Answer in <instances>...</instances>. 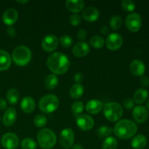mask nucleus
Returning a JSON list of instances; mask_svg holds the SVG:
<instances>
[{
	"label": "nucleus",
	"mask_w": 149,
	"mask_h": 149,
	"mask_svg": "<svg viewBox=\"0 0 149 149\" xmlns=\"http://www.w3.org/2000/svg\"><path fill=\"white\" fill-rule=\"evenodd\" d=\"M124 106H125V109H128V110H130L132 108H134V106H135V103H134L133 100L130 98H127L124 101L123 103Z\"/></svg>",
	"instance_id": "4c0bfd02"
},
{
	"label": "nucleus",
	"mask_w": 149,
	"mask_h": 149,
	"mask_svg": "<svg viewBox=\"0 0 149 149\" xmlns=\"http://www.w3.org/2000/svg\"><path fill=\"white\" fill-rule=\"evenodd\" d=\"M100 13L98 10L94 7H87L84 10L82 16L85 20L88 22H94L98 19Z\"/></svg>",
	"instance_id": "6ab92c4d"
},
{
	"label": "nucleus",
	"mask_w": 149,
	"mask_h": 149,
	"mask_svg": "<svg viewBox=\"0 0 149 149\" xmlns=\"http://www.w3.org/2000/svg\"><path fill=\"white\" fill-rule=\"evenodd\" d=\"M121 5L123 10L127 12H132L135 9V4L132 0H123L121 2Z\"/></svg>",
	"instance_id": "f704fd0d"
},
{
	"label": "nucleus",
	"mask_w": 149,
	"mask_h": 149,
	"mask_svg": "<svg viewBox=\"0 0 149 149\" xmlns=\"http://www.w3.org/2000/svg\"><path fill=\"white\" fill-rule=\"evenodd\" d=\"M60 44L62 47L65 48H68L70 47L73 44V39L71 37L68 35H63V36H61L60 38Z\"/></svg>",
	"instance_id": "c9c22d12"
},
{
	"label": "nucleus",
	"mask_w": 149,
	"mask_h": 149,
	"mask_svg": "<svg viewBox=\"0 0 149 149\" xmlns=\"http://www.w3.org/2000/svg\"><path fill=\"white\" fill-rule=\"evenodd\" d=\"M1 144L6 149H15L19 145V138L13 132H7L1 137Z\"/></svg>",
	"instance_id": "1a4fd4ad"
},
{
	"label": "nucleus",
	"mask_w": 149,
	"mask_h": 149,
	"mask_svg": "<svg viewBox=\"0 0 149 149\" xmlns=\"http://www.w3.org/2000/svg\"><path fill=\"white\" fill-rule=\"evenodd\" d=\"M7 34L8 35V36H10V37L11 38L15 37L16 34H17L15 29L12 27V26H9L7 29Z\"/></svg>",
	"instance_id": "ea45409f"
},
{
	"label": "nucleus",
	"mask_w": 149,
	"mask_h": 149,
	"mask_svg": "<svg viewBox=\"0 0 149 149\" xmlns=\"http://www.w3.org/2000/svg\"><path fill=\"white\" fill-rule=\"evenodd\" d=\"M17 119V111L13 107H10L6 109L2 118V122L4 126L10 127L13 125Z\"/></svg>",
	"instance_id": "2eb2a0df"
},
{
	"label": "nucleus",
	"mask_w": 149,
	"mask_h": 149,
	"mask_svg": "<svg viewBox=\"0 0 149 149\" xmlns=\"http://www.w3.org/2000/svg\"><path fill=\"white\" fill-rule=\"evenodd\" d=\"M65 6L70 12L77 14L84 8V1L82 0H68L65 2Z\"/></svg>",
	"instance_id": "412c9836"
},
{
	"label": "nucleus",
	"mask_w": 149,
	"mask_h": 149,
	"mask_svg": "<svg viewBox=\"0 0 149 149\" xmlns=\"http://www.w3.org/2000/svg\"><path fill=\"white\" fill-rule=\"evenodd\" d=\"M148 97V91L144 88L138 89L134 93L133 95V101L137 104H142Z\"/></svg>",
	"instance_id": "5701e85b"
},
{
	"label": "nucleus",
	"mask_w": 149,
	"mask_h": 149,
	"mask_svg": "<svg viewBox=\"0 0 149 149\" xmlns=\"http://www.w3.org/2000/svg\"><path fill=\"white\" fill-rule=\"evenodd\" d=\"M10 55L6 51L0 49V71H6L11 65Z\"/></svg>",
	"instance_id": "4be33fe9"
},
{
	"label": "nucleus",
	"mask_w": 149,
	"mask_h": 149,
	"mask_svg": "<svg viewBox=\"0 0 149 149\" xmlns=\"http://www.w3.org/2000/svg\"><path fill=\"white\" fill-rule=\"evenodd\" d=\"M36 103L31 97H24L20 102V109L26 113H31L34 111Z\"/></svg>",
	"instance_id": "aec40b11"
},
{
	"label": "nucleus",
	"mask_w": 149,
	"mask_h": 149,
	"mask_svg": "<svg viewBox=\"0 0 149 149\" xmlns=\"http://www.w3.org/2000/svg\"><path fill=\"white\" fill-rule=\"evenodd\" d=\"M58 82H59V79H58V76L51 74H48L45 77L44 84L47 90H53V89L56 88L57 86L58 85Z\"/></svg>",
	"instance_id": "393cba45"
},
{
	"label": "nucleus",
	"mask_w": 149,
	"mask_h": 149,
	"mask_svg": "<svg viewBox=\"0 0 149 149\" xmlns=\"http://www.w3.org/2000/svg\"><path fill=\"white\" fill-rule=\"evenodd\" d=\"M7 103L4 99L0 98V110L3 111L7 109Z\"/></svg>",
	"instance_id": "c03bdc74"
},
{
	"label": "nucleus",
	"mask_w": 149,
	"mask_h": 149,
	"mask_svg": "<svg viewBox=\"0 0 149 149\" xmlns=\"http://www.w3.org/2000/svg\"><path fill=\"white\" fill-rule=\"evenodd\" d=\"M74 132L71 128H65L61 132L59 141L61 145L65 148L72 147L74 143Z\"/></svg>",
	"instance_id": "6e6552de"
},
{
	"label": "nucleus",
	"mask_w": 149,
	"mask_h": 149,
	"mask_svg": "<svg viewBox=\"0 0 149 149\" xmlns=\"http://www.w3.org/2000/svg\"><path fill=\"white\" fill-rule=\"evenodd\" d=\"M123 109L119 103L116 102L107 103L103 106V113L106 119L110 122H116L123 115Z\"/></svg>",
	"instance_id": "423d86ee"
},
{
	"label": "nucleus",
	"mask_w": 149,
	"mask_h": 149,
	"mask_svg": "<svg viewBox=\"0 0 149 149\" xmlns=\"http://www.w3.org/2000/svg\"><path fill=\"white\" fill-rule=\"evenodd\" d=\"M110 27L112 30H118L122 25V19L118 15H113L111 17L110 22Z\"/></svg>",
	"instance_id": "c756f323"
},
{
	"label": "nucleus",
	"mask_w": 149,
	"mask_h": 149,
	"mask_svg": "<svg viewBox=\"0 0 149 149\" xmlns=\"http://www.w3.org/2000/svg\"><path fill=\"white\" fill-rule=\"evenodd\" d=\"M125 26L130 31H138L142 26V19L141 15L137 13L129 14L125 19Z\"/></svg>",
	"instance_id": "0eeeda50"
},
{
	"label": "nucleus",
	"mask_w": 149,
	"mask_h": 149,
	"mask_svg": "<svg viewBox=\"0 0 149 149\" xmlns=\"http://www.w3.org/2000/svg\"><path fill=\"white\" fill-rule=\"evenodd\" d=\"M37 141L40 147L44 149L52 148L57 142L55 132L51 130L45 128L39 131L37 134Z\"/></svg>",
	"instance_id": "20e7f679"
},
{
	"label": "nucleus",
	"mask_w": 149,
	"mask_h": 149,
	"mask_svg": "<svg viewBox=\"0 0 149 149\" xmlns=\"http://www.w3.org/2000/svg\"><path fill=\"white\" fill-rule=\"evenodd\" d=\"M84 92V88L81 84H73L69 90V95L73 99H79L83 95Z\"/></svg>",
	"instance_id": "a878e982"
},
{
	"label": "nucleus",
	"mask_w": 149,
	"mask_h": 149,
	"mask_svg": "<svg viewBox=\"0 0 149 149\" xmlns=\"http://www.w3.org/2000/svg\"><path fill=\"white\" fill-rule=\"evenodd\" d=\"M33 122H34V125L38 127H44L47 123V119L45 115L38 114L34 117Z\"/></svg>",
	"instance_id": "473e14b6"
},
{
	"label": "nucleus",
	"mask_w": 149,
	"mask_h": 149,
	"mask_svg": "<svg viewBox=\"0 0 149 149\" xmlns=\"http://www.w3.org/2000/svg\"><path fill=\"white\" fill-rule=\"evenodd\" d=\"M47 65L51 72L55 75H62L67 72L70 66L68 57L62 52H53L48 57Z\"/></svg>",
	"instance_id": "f257e3e1"
},
{
	"label": "nucleus",
	"mask_w": 149,
	"mask_h": 149,
	"mask_svg": "<svg viewBox=\"0 0 149 149\" xmlns=\"http://www.w3.org/2000/svg\"><path fill=\"white\" fill-rule=\"evenodd\" d=\"M6 97H7V101H8L10 104L15 105L18 102L20 95H19V93L17 90L14 88H11L8 90V91L7 92Z\"/></svg>",
	"instance_id": "bb28decb"
},
{
	"label": "nucleus",
	"mask_w": 149,
	"mask_h": 149,
	"mask_svg": "<svg viewBox=\"0 0 149 149\" xmlns=\"http://www.w3.org/2000/svg\"><path fill=\"white\" fill-rule=\"evenodd\" d=\"M131 73L136 77H143L146 71V65L141 60H134L130 65Z\"/></svg>",
	"instance_id": "f3484780"
},
{
	"label": "nucleus",
	"mask_w": 149,
	"mask_h": 149,
	"mask_svg": "<svg viewBox=\"0 0 149 149\" xmlns=\"http://www.w3.org/2000/svg\"><path fill=\"white\" fill-rule=\"evenodd\" d=\"M84 109V105L81 101H76L73 103L71 111L74 116H78L81 114Z\"/></svg>",
	"instance_id": "7c9ffc66"
},
{
	"label": "nucleus",
	"mask_w": 149,
	"mask_h": 149,
	"mask_svg": "<svg viewBox=\"0 0 149 149\" xmlns=\"http://www.w3.org/2000/svg\"><path fill=\"white\" fill-rule=\"evenodd\" d=\"M132 116L137 123H144L148 118V111L144 106H135L132 111Z\"/></svg>",
	"instance_id": "ddd939ff"
},
{
	"label": "nucleus",
	"mask_w": 149,
	"mask_h": 149,
	"mask_svg": "<svg viewBox=\"0 0 149 149\" xmlns=\"http://www.w3.org/2000/svg\"><path fill=\"white\" fill-rule=\"evenodd\" d=\"M90 51V46L84 42H80L76 44L73 47L72 52L74 56L77 58H83L88 55Z\"/></svg>",
	"instance_id": "4468645a"
},
{
	"label": "nucleus",
	"mask_w": 149,
	"mask_h": 149,
	"mask_svg": "<svg viewBox=\"0 0 149 149\" xmlns=\"http://www.w3.org/2000/svg\"><path fill=\"white\" fill-rule=\"evenodd\" d=\"M103 109V103L97 99L90 100L86 105V110L91 114H97Z\"/></svg>",
	"instance_id": "a211bd4d"
},
{
	"label": "nucleus",
	"mask_w": 149,
	"mask_h": 149,
	"mask_svg": "<svg viewBox=\"0 0 149 149\" xmlns=\"http://www.w3.org/2000/svg\"><path fill=\"white\" fill-rule=\"evenodd\" d=\"M118 146V142L114 137L109 136L106 138L102 144L103 149H116Z\"/></svg>",
	"instance_id": "cd10ccee"
},
{
	"label": "nucleus",
	"mask_w": 149,
	"mask_h": 149,
	"mask_svg": "<svg viewBox=\"0 0 149 149\" xmlns=\"http://www.w3.org/2000/svg\"><path fill=\"white\" fill-rule=\"evenodd\" d=\"M72 149H84V148L82 145L77 143V144H74V145H73Z\"/></svg>",
	"instance_id": "a18cd8bd"
},
{
	"label": "nucleus",
	"mask_w": 149,
	"mask_h": 149,
	"mask_svg": "<svg viewBox=\"0 0 149 149\" xmlns=\"http://www.w3.org/2000/svg\"><path fill=\"white\" fill-rule=\"evenodd\" d=\"M60 101L55 95L49 94L43 96L39 102V108L45 113H51L58 109Z\"/></svg>",
	"instance_id": "39448f33"
},
{
	"label": "nucleus",
	"mask_w": 149,
	"mask_h": 149,
	"mask_svg": "<svg viewBox=\"0 0 149 149\" xmlns=\"http://www.w3.org/2000/svg\"><path fill=\"white\" fill-rule=\"evenodd\" d=\"M18 18V13L15 9L10 8L4 12L2 15V20L4 23L9 26H13L17 22Z\"/></svg>",
	"instance_id": "dca6fc26"
},
{
	"label": "nucleus",
	"mask_w": 149,
	"mask_h": 149,
	"mask_svg": "<svg viewBox=\"0 0 149 149\" xmlns=\"http://www.w3.org/2000/svg\"><path fill=\"white\" fill-rule=\"evenodd\" d=\"M0 120H1V116H0Z\"/></svg>",
	"instance_id": "09e8293b"
},
{
	"label": "nucleus",
	"mask_w": 149,
	"mask_h": 149,
	"mask_svg": "<svg viewBox=\"0 0 149 149\" xmlns=\"http://www.w3.org/2000/svg\"><path fill=\"white\" fill-rule=\"evenodd\" d=\"M147 144V138L142 134L134 136L131 141V146L134 149H143Z\"/></svg>",
	"instance_id": "b1692460"
},
{
	"label": "nucleus",
	"mask_w": 149,
	"mask_h": 149,
	"mask_svg": "<svg viewBox=\"0 0 149 149\" xmlns=\"http://www.w3.org/2000/svg\"><path fill=\"white\" fill-rule=\"evenodd\" d=\"M147 108H148V109L149 111V99L148 100V101H147Z\"/></svg>",
	"instance_id": "de8ad7c7"
},
{
	"label": "nucleus",
	"mask_w": 149,
	"mask_h": 149,
	"mask_svg": "<svg viewBox=\"0 0 149 149\" xmlns=\"http://www.w3.org/2000/svg\"><path fill=\"white\" fill-rule=\"evenodd\" d=\"M58 37L54 34H48L43 38L42 41V47L45 52H52L57 49L58 46Z\"/></svg>",
	"instance_id": "9b49d317"
},
{
	"label": "nucleus",
	"mask_w": 149,
	"mask_h": 149,
	"mask_svg": "<svg viewBox=\"0 0 149 149\" xmlns=\"http://www.w3.org/2000/svg\"><path fill=\"white\" fill-rule=\"evenodd\" d=\"M112 129L111 127H109L107 126H101L97 130V135L100 138H108L112 134Z\"/></svg>",
	"instance_id": "72a5a7b5"
},
{
	"label": "nucleus",
	"mask_w": 149,
	"mask_h": 149,
	"mask_svg": "<svg viewBox=\"0 0 149 149\" xmlns=\"http://www.w3.org/2000/svg\"><path fill=\"white\" fill-rule=\"evenodd\" d=\"M138 132V126L130 119H124L118 121L113 128V132L118 138L127 140L132 138Z\"/></svg>",
	"instance_id": "f03ea898"
},
{
	"label": "nucleus",
	"mask_w": 149,
	"mask_h": 149,
	"mask_svg": "<svg viewBox=\"0 0 149 149\" xmlns=\"http://www.w3.org/2000/svg\"><path fill=\"white\" fill-rule=\"evenodd\" d=\"M123 44V38L119 33H112L107 36L106 41V47L109 49L115 51L119 49Z\"/></svg>",
	"instance_id": "9d476101"
},
{
	"label": "nucleus",
	"mask_w": 149,
	"mask_h": 149,
	"mask_svg": "<svg viewBox=\"0 0 149 149\" xmlns=\"http://www.w3.org/2000/svg\"><path fill=\"white\" fill-rule=\"evenodd\" d=\"M90 44L95 49H101L105 44V40L101 36H93L90 39Z\"/></svg>",
	"instance_id": "c85d7f7f"
},
{
	"label": "nucleus",
	"mask_w": 149,
	"mask_h": 149,
	"mask_svg": "<svg viewBox=\"0 0 149 149\" xmlns=\"http://www.w3.org/2000/svg\"><path fill=\"white\" fill-rule=\"evenodd\" d=\"M74 79L76 82L78 83V84H80V82H81L83 81V79H84V76H83V74L81 73L78 72L74 75Z\"/></svg>",
	"instance_id": "a19ab883"
},
{
	"label": "nucleus",
	"mask_w": 149,
	"mask_h": 149,
	"mask_svg": "<svg viewBox=\"0 0 149 149\" xmlns=\"http://www.w3.org/2000/svg\"><path fill=\"white\" fill-rule=\"evenodd\" d=\"M22 149H36L37 148V144L36 141L32 138H26L22 141L21 144Z\"/></svg>",
	"instance_id": "2f4dec72"
},
{
	"label": "nucleus",
	"mask_w": 149,
	"mask_h": 149,
	"mask_svg": "<svg viewBox=\"0 0 149 149\" xmlns=\"http://www.w3.org/2000/svg\"><path fill=\"white\" fill-rule=\"evenodd\" d=\"M87 31L84 29H79L78 31V33H77V37H78L79 39L81 41H84V39L87 38Z\"/></svg>",
	"instance_id": "58836bf2"
},
{
	"label": "nucleus",
	"mask_w": 149,
	"mask_h": 149,
	"mask_svg": "<svg viewBox=\"0 0 149 149\" xmlns=\"http://www.w3.org/2000/svg\"><path fill=\"white\" fill-rule=\"evenodd\" d=\"M77 126L81 130L87 131L91 130L94 127L95 121L92 116L87 114H80L76 119Z\"/></svg>",
	"instance_id": "f8f14e48"
},
{
	"label": "nucleus",
	"mask_w": 149,
	"mask_h": 149,
	"mask_svg": "<svg viewBox=\"0 0 149 149\" xmlns=\"http://www.w3.org/2000/svg\"><path fill=\"white\" fill-rule=\"evenodd\" d=\"M81 16L78 14H73L69 18V22L73 26H77L81 23Z\"/></svg>",
	"instance_id": "e433bc0d"
},
{
	"label": "nucleus",
	"mask_w": 149,
	"mask_h": 149,
	"mask_svg": "<svg viewBox=\"0 0 149 149\" xmlns=\"http://www.w3.org/2000/svg\"><path fill=\"white\" fill-rule=\"evenodd\" d=\"M100 33L103 35H109V28L106 25H103L100 28Z\"/></svg>",
	"instance_id": "37998d69"
},
{
	"label": "nucleus",
	"mask_w": 149,
	"mask_h": 149,
	"mask_svg": "<svg viewBox=\"0 0 149 149\" xmlns=\"http://www.w3.org/2000/svg\"><path fill=\"white\" fill-rule=\"evenodd\" d=\"M17 2H18V3H20V4H26V3H28L29 2V1H27V0H26V1H17Z\"/></svg>",
	"instance_id": "49530a36"
},
{
	"label": "nucleus",
	"mask_w": 149,
	"mask_h": 149,
	"mask_svg": "<svg viewBox=\"0 0 149 149\" xmlns=\"http://www.w3.org/2000/svg\"><path fill=\"white\" fill-rule=\"evenodd\" d=\"M12 58L16 65L25 66L31 59V52L28 47L24 45L17 46L13 51Z\"/></svg>",
	"instance_id": "7ed1b4c3"
},
{
	"label": "nucleus",
	"mask_w": 149,
	"mask_h": 149,
	"mask_svg": "<svg viewBox=\"0 0 149 149\" xmlns=\"http://www.w3.org/2000/svg\"><path fill=\"white\" fill-rule=\"evenodd\" d=\"M141 83L144 87H147V86L149 85V78L145 77V76H143V77H141Z\"/></svg>",
	"instance_id": "79ce46f5"
}]
</instances>
